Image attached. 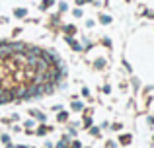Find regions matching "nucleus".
<instances>
[]
</instances>
